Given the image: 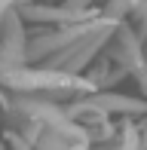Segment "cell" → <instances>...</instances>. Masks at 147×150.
I'll use <instances>...</instances> for the list:
<instances>
[{"label": "cell", "mask_w": 147, "mask_h": 150, "mask_svg": "<svg viewBox=\"0 0 147 150\" xmlns=\"http://www.w3.org/2000/svg\"><path fill=\"white\" fill-rule=\"evenodd\" d=\"M18 3H31V0H0V28H3V22H6V16H9V12H16V6Z\"/></svg>", "instance_id": "cell-1"}, {"label": "cell", "mask_w": 147, "mask_h": 150, "mask_svg": "<svg viewBox=\"0 0 147 150\" xmlns=\"http://www.w3.org/2000/svg\"><path fill=\"white\" fill-rule=\"evenodd\" d=\"M0 101H3V95H0Z\"/></svg>", "instance_id": "cell-2"}]
</instances>
